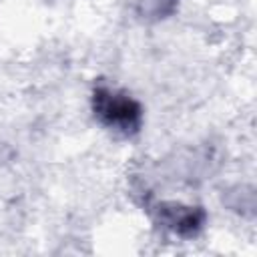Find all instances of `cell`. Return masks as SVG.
Masks as SVG:
<instances>
[{
    "label": "cell",
    "instance_id": "cell-1",
    "mask_svg": "<svg viewBox=\"0 0 257 257\" xmlns=\"http://www.w3.org/2000/svg\"><path fill=\"white\" fill-rule=\"evenodd\" d=\"M90 110L94 118L110 133L131 139L141 133L145 110L143 104L126 90L98 80L90 92Z\"/></svg>",
    "mask_w": 257,
    "mask_h": 257
},
{
    "label": "cell",
    "instance_id": "cell-2",
    "mask_svg": "<svg viewBox=\"0 0 257 257\" xmlns=\"http://www.w3.org/2000/svg\"><path fill=\"white\" fill-rule=\"evenodd\" d=\"M151 213L159 227L183 239L197 237L205 229V223H207V213L203 207L177 203V201L155 203L151 205Z\"/></svg>",
    "mask_w": 257,
    "mask_h": 257
}]
</instances>
